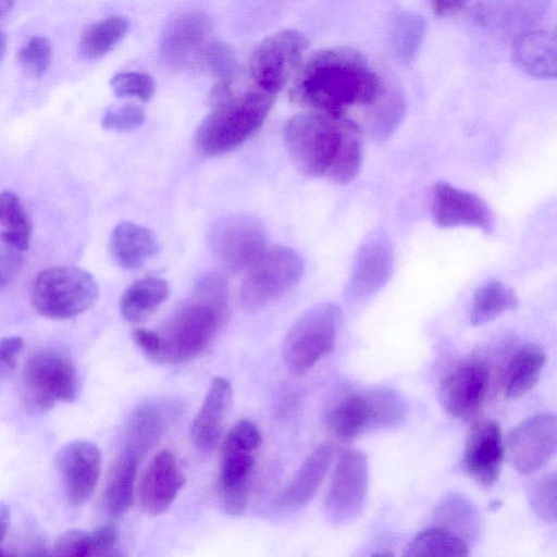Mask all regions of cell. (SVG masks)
Listing matches in <instances>:
<instances>
[{
  "instance_id": "6da1fadb",
  "label": "cell",
  "mask_w": 557,
  "mask_h": 557,
  "mask_svg": "<svg viewBox=\"0 0 557 557\" xmlns=\"http://www.w3.org/2000/svg\"><path fill=\"white\" fill-rule=\"evenodd\" d=\"M294 76L293 99L334 116H345L354 108L370 111L385 94L364 57L349 47L315 51L299 64Z\"/></svg>"
},
{
  "instance_id": "7a4b0ae2",
  "label": "cell",
  "mask_w": 557,
  "mask_h": 557,
  "mask_svg": "<svg viewBox=\"0 0 557 557\" xmlns=\"http://www.w3.org/2000/svg\"><path fill=\"white\" fill-rule=\"evenodd\" d=\"M284 140L294 164L304 174L345 185L362 164V129L346 116L299 113L284 125Z\"/></svg>"
},
{
  "instance_id": "3957f363",
  "label": "cell",
  "mask_w": 557,
  "mask_h": 557,
  "mask_svg": "<svg viewBox=\"0 0 557 557\" xmlns=\"http://www.w3.org/2000/svg\"><path fill=\"white\" fill-rule=\"evenodd\" d=\"M228 318V284L219 272L199 276L191 294L157 332L151 361L180 364L198 357L211 344Z\"/></svg>"
},
{
  "instance_id": "277c9868",
  "label": "cell",
  "mask_w": 557,
  "mask_h": 557,
  "mask_svg": "<svg viewBox=\"0 0 557 557\" xmlns=\"http://www.w3.org/2000/svg\"><path fill=\"white\" fill-rule=\"evenodd\" d=\"M273 96L252 90L231 96L212 107L195 132L194 144L203 157H215L243 145L264 122Z\"/></svg>"
},
{
  "instance_id": "5b68a950",
  "label": "cell",
  "mask_w": 557,
  "mask_h": 557,
  "mask_svg": "<svg viewBox=\"0 0 557 557\" xmlns=\"http://www.w3.org/2000/svg\"><path fill=\"white\" fill-rule=\"evenodd\" d=\"M406 414V403L396 391L374 386L336 400L326 411L325 424L335 438L348 443L373 431L396 428Z\"/></svg>"
},
{
  "instance_id": "8992f818",
  "label": "cell",
  "mask_w": 557,
  "mask_h": 557,
  "mask_svg": "<svg viewBox=\"0 0 557 557\" xmlns=\"http://www.w3.org/2000/svg\"><path fill=\"white\" fill-rule=\"evenodd\" d=\"M262 434L248 419L237 421L222 443L219 472V497L223 510L233 517L242 516L247 508L256 454Z\"/></svg>"
},
{
  "instance_id": "52a82bcc",
  "label": "cell",
  "mask_w": 557,
  "mask_h": 557,
  "mask_svg": "<svg viewBox=\"0 0 557 557\" xmlns=\"http://www.w3.org/2000/svg\"><path fill=\"white\" fill-rule=\"evenodd\" d=\"M98 286L92 275L77 267L55 265L40 271L32 286L35 310L49 319L74 318L97 299Z\"/></svg>"
},
{
  "instance_id": "ba28073f",
  "label": "cell",
  "mask_w": 557,
  "mask_h": 557,
  "mask_svg": "<svg viewBox=\"0 0 557 557\" xmlns=\"http://www.w3.org/2000/svg\"><path fill=\"white\" fill-rule=\"evenodd\" d=\"M341 323V308L333 302L319 304L304 312L282 344V357L288 369L305 374L329 355L335 347Z\"/></svg>"
},
{
  "instance_id": "9c48e42d",
  "label": "cell",
  "mask_w": 557,
  "mask_h": 557,
  "mask_svg": "<svg viewBox=\"0 0 557 557\" xmlns=\"http://www.w3.org/2000/svg\"><path fill=\"white\" fill-rule=\"evenodd\" d=\"M78 391L76 369L69 357L53 349L33 354L21 376V401L28 412L40 413L57 401H72Z\"/></svg>"
},
{
  "instance_id": "30bf717a",
  "label": "cell",
  "mask_w": 557,
  "mask_h": 557,
  "mask_svg": "<svg viewBox=\"0 0 557 557\" xmlns=\"http://www.w3.org/2000/svg\"><path fill=\"white\" fill-rule=\"evenodd\" d=\"M302 269V259L293 248L265 249L248 268L240 287L242 305L250 311L269 306L297 284Z\"/></svg>"
},
{
  "instance_id": "8fae6325",
  "label": "cell",
  "mask_w": 557,
  "mask_h": 557,
  "mask_svg": "<svg viewBox=\"0 0 557 557\" xmlns=\"http://www.w3.org/2000/svg\"><path fill=\"white\" fill-rule=\"evenodd\" d=\"M307 48V38L293 29L264 38L249 60L250 76L258 88L272 96L280 91L296 73Z\"/></svg>"
},
{
  "instance_id": "7c38bea8",
  "label": "cell",
  "mask_w": 557,
  "mask_h": 557,
  "mask_svg": "<svg viewBox=\"0 0 557 557\" xmlns=\"http://www.w3.org/2000/svg\"><path fill=\"white\" fill-rule=\"evenodd\" d=\"M210 248L216 261L228 272L248 269L265 250V228L251 215L222 218L210 231Z\"/></svg>"
},
{
  "instance_id": "4fadbf2b",
  "label": "cell",
  "mask_w": 557,
  "mask_h": 557,
  "mask_svg": "<svg viewBox=\"0 0 557 557\" xmlns=\"http://www.w3.org/2000/svg\"><path fill=\"white\" fill-rule=\"evenodd\" d=\"M368 486L367 455L356 448L342 449L324 500L329 520L341 524L356 518L364 507Z\"/></svg>"
},
{
  "instance_id": "5bb4252c",
  "label": "cell",
  "mask_w": 557,
  "mask_h": 557,
  "mask_svg": "<svg viewBox=\"0 0 557 557\" xmlns=\"http://www.w3.org/2000/svg\"><path fill=\"white\" fill-rule=\"evenodd\" d=\"M557 443L556 416L535 414L512 428L504 438L505 459L521 474L542 469L554 456Z\"/></svg>"
},
{
  "instance_id": "9a60e30c",
  "label": "cell",
  "mask_w": 557,
  "mask_h": 557,
  "mask_svg": "<svg viewBox=\"0 0 557 557\" xmlns=\"http://www.w3.org/2000/svg\"><path fill=\"white\" fill-rule=\"evenodd\" d=\"M431 216L438 226H468L490 234L495 220L484 200L475 194L440 181L431 189Z\"/></svg>"
},
{
  "instance_id": "2e32d148",
  "label": "cell",
  "mask_w": 557,
  "mask_h": 557,
  "mask_svg": "<svg viewBox=\"0 0 557 557\" xmlns=\"http://www.w3.org/2000/svg\"><path fill=\"white\" fill-rule=\"evenodd\" d=\"M505 460L504 437L499 424L492 419H480L468 430L462 468L482 486H492Z\"/></svg>"
},
{
  "instance_id": "e0dca14e",
  "label": "cell",
  "mask_w": 557,
  "mask_h": 557,
  "mask_svg": "<svg viewBox=\"0 0 557 557\" xmlns=\"http://www.w3.org/2000/svg\"><path fill=\"white\" fill-rule=\"evenodd\" d=\"M55 466L69 503L83 505L94 493L101 471V451L89 441H74L63 446Z\"/></svg>"
},
{
  "instance_id": "ac0fdd59",
  "label": "cell",
  "mask_w": 557,
  "mask_h": 557,
  "mask_svg": "<svg viewBox=\"0 0 557 557\" xmlns=\"http://www.w3.org/2000/svg\"><path fill=\"white\" fill-rule=\"evenodd\" d=\"M490 372L482 361H466L443 379L440 401L448 416L467 419L482 406L488 387Z\"/></svg>"
},
{
  "instance_id": "d6986e66",
  "label": "cell",
  "mask_w": 557,
  "mask_h": 557,
  "mask_svg": "<svg viewBox=\"0 0 557 557\" xmlns=\"http://www.w3.org/2000/svg\"><path fill=\"white\" fill-rule=\"evenodd\" d=\"M210 30L209 18L200 12H188L175 17L161 35L160 62L166 67L182 69L199 60Z\"/></svg>"
},
{
  "instance_id": "ffe728a7",
  "label": "cell",
  "mask_w": 557,
  "mask_h": 557,
  "mask_svg": "<svg viewBox=\"0 0 557 557\" xmlns=\"http://www.w3.org/2000/svg\"><path fill=\"white\" fill-rule=\"evenodd\" d=\"M184 483L185 478L175 455L169 449L158 451L148 463L139 484L140 508L150 516L163 513Z\"/></svg>"
},
{
  "instance_id": "44dd1931",
  "label": "cell",
  "mask_w": 557,
  "mask_h": 557,
  "mask_svg": "<svg viewBox=\"0 0 557 557\" xmlns=\"http://www.w3.org/2000/svg\"><path fill=\"white\" fill-rule=\"evenodd\" d=\"M394 264L391 243L383 237L366 242L357 252L346 294L352 301L363 300L388 281Z\"/></svg>"
},
{
  "instance_id": "7402d4cb",
  "label": "cell",
  "mask_w": 557,
  "mask_h": 557,
  "mask_svg": "<svg viewBox=\"0 0 557 557\" xmlns=\"http://www.w3.org/2000/svg\"><path fill=\"white\" fill-rule=\"evenodd\" d=\"M232 398L230 381L214 376L190 428L191 442L199 450L210 451L219 443Z\"/></svg>"
},
{
  "instance_id": "603a6c76",
  "label": "cell",
  "mask_w": 557,
  "mask_h": 557,
  "mask_svg": "<svg viewBox=\"0 0 557 557\" xmlns=\"http://www.w3.org/2000/svg\"><path fill=\"white\" fill-rule=\"evenodd\" d=\"M332 455L333 448L330 443L324 442L318 445L278 494L276 506L289 511L306 507L319 491L330 468Z\"/></svg>"
},
{
  "instance_id": "cb8c5ba5",
  "label": "cell",
  "mask_w": 557,
  "mask_h": 557,
  "mask_svg": "<svg viewBox=\"0 0 557 557\" xmlns=\"http://www.w3.org/2000/svg\"><path fill=\"white\" fill-rule=\"evenodd\" d=\"M177 407L173 401L153 400L136 408L126 426L124 447L140 459L165 433Z\"/></svg>"
},
{
  "instance_id": "d4e9b609",
  "label": "cell",
  "mask_w": 557,
  "mask_h": 557,
  "mask_svg": "<svg viewBox=\"0 0 557 557\" xmlns=\"http://www.w3.org/2000/svg\"><path fill=\"white\" fill-rule=\"evenodd\" d=\"M139 460L134 451L123 447L111 463L102 495L103 507L111 518L123 517L134 503Z\"/></svg>"
},
{
  "instance_id": "484cf974",
  "label": "cell",
  "mask_w": 557,
  "mask_h": 557,
  "mask_svg": "<svg viewBox=\"0 0 557 557\" xmlns=\"http://www.w3.org/2000/svg\"><path fill=\"white\" fill-rule=\"evenodd\" d=\"M159 249L152 232L132 222H122L111 232L109 250L120 267L127 270L140 268Z\"/></svg>"
},
{
  "instance_id": "4316f807",
  "label": "cell",
  "mask_w": 557,
  "mask_h": 557,
  "mask_svg": "<svg viewBox=\"0 0 557 557\" xmlns=\"http://www.w3.org/2000/svg\"><path fill=\"white\" fill-rule=\"evenodd\" d=\"M512 59L523 72L531 76L555 78V35L544 30L521 34L513 42Z\"/></svg>"
},
{
  "instance_id": "83f0119b",
  "label": "cell",
  "mask_w": 557,
  "mask_h": 557,
  "mask_svg": "<svg viewBox=\"0 0 557 557\" xmlns=\"http://www.w3.org/2000/svg\"><path fill=\"white\" fill-rule=\"evenodd\" d=\"M546 356L534 344L520 347L509 360L504 374V396L516 399L531 391L536 384Z\"/></svg>"
},
{
  "instance_id": "f1b7e54d",
  "label": "cell",
  "mask_w": 557,
  "mask_h": 557,
  "mask_svg": "<svg viewBox=\"0 0 557 557\" xmlns=\"http://www.w3.org/2000/svg\"><path fill=\"white\" fill-rule=\"evenodd\" d=\"M169 293V285L162 278L148 276L137 280L121 296V315L131 323L145 320L165 301Z\"/></svg>"
},
{
  "instance_id": "f546056e",
  "label": "cell",
  "mask_w": 557,
  "mask_h": 557,
  "mask_svg": "<svg viewBox=\"0 0 557 557\" xmlns=\"http://www.w3.org/2000/svg\"><path fill=\"white\" fill-rule=\"evenodd\" d=\"M516 293L497 280L488 281L476 288L471 304L469 320L474 326L487 323L518 308Z\"/></svg>"
},
{
  "instance_id": "4dcf8cb0",
  "label": "cell",
  "mask_w": 557,
  "mask_h": 557,
  "mask_svg": "<svg viewBox=\"0 0 557 557\" xmlns=\"http://www.w3.org/2000/svg\"><path fill=\"white\" fill-rule=\"evenodd\" d=\"M32 223L18 196L11 190L0 193V239L14 250L28 249Z\"/></svg>"
},
{
  "instance_id": "1f68e13d",
  "label": "cell",
  "mask_w": 557,
  "mask_h": 557,
  "mask_svg": "<svg viewBox=\"0 0 557 557\" xmlns=\"http://www.w3.org/2000/svg\"><path fill=\"white\" fill-rule=\"evenodd\" d=\"M405 556H468V542L460 535L434 525L422 530L408 544Z\"/></svg>"
},
{
  "instance_id": "d6a6232c",
  "label": "cell",
  "mask_w": 557,
  "mask_h": 557,
  "mask_svg": "<svg viewBox=\"0 0 557 557\" xmlns=\"http://www.w3.org/2000/svg\"><path fill=\"white\" fill-rule=\"evenodd\" d=\"M129 22L110 16L91 25L82 36L79 51L87 59H98L111 51L126 35Z\"/></svg>"
},
{
  "instance_id": "836d02e7",
  "label": "cell",
  "mask_w": 557,
  "mask_h": 557,
  "mask_svg": "<svg viewBox=\"0 0 557 557\" xmlns=\"http://www.w3.org/2000/svg\"><path fill=\"white\" fill-rule=\"evenodd\" d=\"M425 34V21L416 12L399 14L393 26L392 42L399 62L409 64L416 58Z\"/></svg>"
},
{
  "instance_id": "e575fe53",
  "label": "cell",
  "mask_w": 557,
  "mask_h": 557,
  "mask_svg": "<svg viewBox=\"0 0 557 557\" xmlns=\"http://www.w3.org/2000/svg\"><path fill=\"white\" fill-rule=\"evenodd\" d=\"M436 524L443 527L466 541L478 530V517L470 503L459 496H450L443 500L435 512Z\"/></svg>"
},
{
  "instance_id": "d590c367",
  "label": "cell",
  "mask_w": 557,
  "mask_h": 557,
  "mask_svg": "<svg viewBox=\"0 0 557 557\" xmlns=\"http://www.w3.org/2000/svg\"><path fill=\"white\" fill-rule=\"evenodd\" d=\"M556 472H552L533 482L529 492L530 505L533 511L539 518L548 523L556 521Z\"/></svg>"
},
{
  "instance_id": "8d00e7d4",
  "label": "cell",
  "mask_w": 557,
  "mask_h": 557,
  "mask_svg": "<svg viewBox=\"0 0 557 557\" xmlns=\"http://www.w3.org/2000/svg\"><path fill=\"white\" fill-rule=\"evenodd\" d=\"M200 61L219 79L233 81L237 72V62L231 48L221 41L207 42L200 53Z\"/></svg>"
},
{
  "instance_id": "74e56055",
  "label": "cell",
  "mask_w": 557,
  "mask_h": 557,
  "mask_svg": "<svg viewBox=\"0 0 557 557\" xmlns=\"http://www.w3.org/2000/svg\"><path fill=\"white\" fill-rule=\"evenodd\" d=\"M110 85L116 97H136L140 101H149L154 92V82L151 76L138 72H122L115 74Z\"/></svg>"
},
{
  "instance_id": "f35d334b",
  "label": "cell",
  "mask_w": 557,
  "mask_h": 557,
  "mask_svg": "<svg viewBox=\"0 0 557 557\" xmlns=\"http://www.w3.org/2000/svg\"><path fill=\"white\" fill-rule=\"evenodd\" d=\"M52 57L50 41L41 36H34L17 52L20 65L35 76H41L49 67Z\"/></svg>"
},
{
  "instance_id": "ab89813d",
  "label": "cell",
  "mask_w": 557,
  "mask_h": 557,
  "mask_svg": "<svg viewBox=\"0 0 557 557\" xmlns=\"http://www.w3.org/2000/svg\"><path fill=\"white\" fill-rule=\"evenodd\" d=\"M145 121L144 110L134 103L109 109L101 121L103 128L109 131H129L140 126Z\"/></svg>"
},
{
  "instance_id": "60d3db41",
  "label": "cell",
  "mask_w": 557,
  "mask_h": 557,
  "mask_svg": "<svg viewBox=\"0 0 557 557\" xmlns=\"http://www.w3.org/2000/svg\"><path fill=\"white\" fill-rule=\"evenodd\" d=\"M55 556L84 557L92 556L90 532L70 530L63 533L53 547Z\"/></svg>"
},
{
  "instance_id": "b9f144b4",
  "label": "cell",
  "mask_w": 557,
  "mask_h": 557,
  "mask_svg": "<svg viewBox=\"0 0 557 557\" xmlns=\"http://www.w3.org/2000/svg\"><path fill=\"white\" fill-rule=\"evenodd\" d=\"M23 347L24 342L18 336L0 338V383L14 373Z\"/></svg>"
},
{
  "instance_id": "7bdbcfd3",
  "label": "cell",
  "mask_w": 557,
  "mask_h": 557,
  "mask_svg": "<svg viewBox=\"0 0 557 557\" xmlns=\"http://www.w3.org/2000/svg\"><path fill=\"white\" fill-rule=\"evenodd\" d=\"M91 548L92 556H102L110 554L116 546L119 540V532L113 524H103L92 532Z\"/></svg>"
},
{
  "instance_id": "ee69618b",
  "label": "cell",
  "mask_w": 557,
  "mask_h": 557,
  "mask_svg": "<svg viewBox=\"0 0 557 557\" xmlns=\"http://www.w3.org/2000/svg\"><path fill=\"white\" fill-rule=\"evenodd\" d=\"M436 15L448 16L465 10L472 0H430Z\"/></svg>"
},
{
  "instance_id": "f6af8a7d",
  "label": "cell",
  "mask_w": 557,
  "mask_h": 557,
  "mask_svg": "<svg viewBox=\"0 0 557 557\" xmlns=\"http://www.w3.org/2000/svg\"><path fill=\"white\" fill-rule=\"evenodd\" d=\"M9 522H10V509L5 503L0 502V544L2 543V541L5 537V534H7L8 528H9ZM0 555H2L1 552H0Z\"/></svg>"
},
{
  "instance_id": "bcb514c9",
  "label": "cell",
  "mask_w": 557,
  "mask_h": 557,
  "mask_svg": "<svg viewBox=\"0 0 557 557\" xmlns=\"http://www.w3.org/2000/svg\"><path fill=\"white\" fill-rule=\"evenodd\" d=\"M14 0H0V17L5 15L12 9Z\"/></svg>"
},
{
  "instance_id": "7dc6e473",
  "label": "cell",
  "mask_w": 557,
  "mask_h": 557,
  "mask_svg": "<svg viewBox=\"0 0 557 557\" xmlns=\"http://www.w3.org/2000/svg\"><path fill=\"white\" fill-rule=\"evenodd\" d=\"M4 54H5V48L2 44V41L0 40V62L2 61Z\"/></svg>"
}]
</instances>
